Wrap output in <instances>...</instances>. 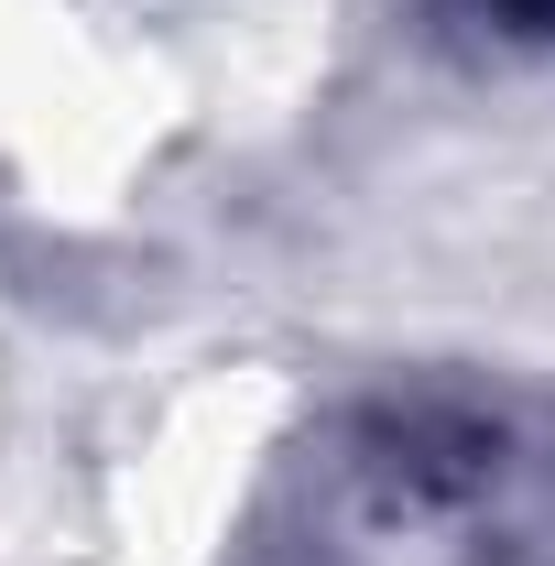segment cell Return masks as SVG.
<instances>
[{"label": "cell", "instance_id": "1", "mask_svg": "<svg viewBox=\"0 0 555 566\" xmlns=\"http://www.w3.org/2000/svg\"><path fill=\"white\" fill-rule=\"evenodd\" d=\"M480 11H501V22H523V33H545V22H555V0H480Z\"/></svg>", "mask_w": 555, "mask_h": 566}]
</instances>
